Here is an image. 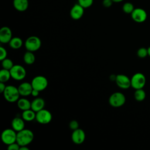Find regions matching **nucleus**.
Listing matches in <instances>:
<instances>
[{"mask_svg":"<svg viewBox=\"0 0 150 150\" xmlns=\"http://www.w3.org/2000/svg\"><path fill=\"white\" fill-rule=\"evenodd\" d=\"M125 96L121 92H115L112 93L108 99L110 105L115 108L122 106L125 104Z\"/></svg>","mask_w":150,"mask_h":150,"instance_id":"nucleus-4","label":"nucleus"},{"mask_svg":"<svg viewBox=\"0 0 150 150\" xmlns=\"http://www.w3.org/2000/svg\"><path fill=\"white\" fill-rule=\"evenodd\" d=\"M22 118L15 117L14 118L11 122L12 128L17 132H19L25 128V122Z\"/></svg>","mask_w":150,"mask_h":150,"instance_id":"nucleus-17","label":"nucleus"},{"mask_svg":"<svg viewBox=\"0 0 150 150\" xmlns=\"http://www.w3.org/2000/svg\"><path fill=\"white\" fill-rule=\"evenodd\" d=\"M84 9V8L79 4L74 5L70 12L71 18L74 20L80 19L83 16Z\"/></svg>","mask_w":150,"mask_h":150,"instance_id":"nucleus-14","label":"nucleus"},{"mask_svg":"<svg viewBox=\"0 0 150 150\" xmlns=\"http://www.w3.org/2000/svg\"><path fill=\"white\" fill-rule=\"evenodd\" d=\"M147 49H148V54L150 57V46Z\"/></svg>","mask_w":150,"mask_h":150,"instance_id":"nucleus-37","label":"nucleus"},{"mask_svg":"<svg viewBox=\"0 0 150 150\" xmlns=\"http://www.w3.org/2000/svg\"><path fill=\"white\" fill-rule=\"evenodd\" d=\"M134 5L131 2H126L122 6V10L126 13H131L134 9Z\"/></svg>","mask_w":150,"mask_h":150,"instance_id":"nucleus-26","label":"nucleus"},{"mask_svg":"<svg viewBox=\"0 0 150 150\" xmlns=\"http://www.w3.org/2000/svg\"><path fill=\"white\" fill-rule=\"evenodd\" d=\"M12 38L11 29L8 26H4L0 29V42L2 43H9Z\"/></svg>","mask_w":150,"mask_h":150,"instance_id":"nucleus-13","label":"nucleus"},{"mask_svg":"<svg viewBox=\"0 0 150 150\" xmlns=\"http://www.w3.org/2000/svg\"><path fill=\"white\" fill-rule=\"evenodd\" d=\"M117 85L122 89H128L131 86V79L125 74H118L115 80Z\"/></svg>","mask_w":150,"mask_h":150,"instance_id":"nucleus-11","label":"nucleus"},{"mask_svg":"<svg viewBox=\"0 0 150 150\" xmlns=\"http://www.w3.org/2000/svg\"><path fill=\"white\" fill-rule=\"evenodd\" d=\"M16 135L17 133L13 128L5 129L1 134V139L5 144L8 145L16 142Z\"/></svg>","mask_w":150,"mask_h":150,"instance_id":"nucleus-6","label":"nucleus"},{"mask_svg":"<svg viewBox=\"0 0 150 150\" xmlns=\"http://www.w3.org/2000/svg\"><path fill=\"white\" fill-rule=\"evenodd\" d=\"M113 2L112 0H103L102 4L105 8H110Z\"/></svg>","mask_w":150,"mask_h":150,"instance_id":"nucleus-32","label":"nucleus"},{"mask_svg":"<svg viewBox=\"0 0 150 150\" xmlns=\"http://www.w3.org/2000/svg\"><path fill=\"white\" fill-rule=\"evenodd\" d=\"M11 77L10 70L2 69L0 71V82L6 83L7 82L10 78Z\"/></svg>","mask_w":150,"mask_h":150,"instance_id":"nucleus-23","label":"nucleus"},{"mask_svg":"<svg viewBox=\"0 0 150 150\" xmlns=\"http://www.w3.org/2000/svg\"><path fill=\"white\" fill-rule=\"evenodd\" d=\"M3 94L5 99L10 103L17 101L21 96L18 88L12 85L6 86Z\"/></svg>","mask_w":150,"mask_h":150,"instance_id":"nucleus-2","label":"nucleus"},{"mask_svg":"<svg viewBox=\"0 0 150 150\" xmlns=\"http://www.w3.org/2000/svg\"><path fill=\"white\" fill-rule=\"evenodd\" d=\"M77 1L78 4L84 9L90 7L93 3V0H77Z\"/></svg>","mask_w":150,"mask_h":150,"instance_id":"nucleus-27","label":"nucleus"},{"mask_svg":"<svg viewBox=\"0 0 150 150\" xmlns=\"http://www.w3.org/2000/svg\"><path fill=\"white\" fill-rule=\"evenodd\" d=\"M6 88V86L5 84V83L0 82V93H3L5 89Z\"/></svg>","mask_w":150,"mask_h":150,"instance_id":"nucleus-33","label":"nucleus"},{"mask_svg":"<svg viewBox=\"0 0 150 150\" xmlns=\"http://www.w3.org/2000/svg\"><path fill=\"white\" fill-rule=\"evenodd\" d=\"M86 139V134L84 131L80 128L74 130L71 134L72 141L76 144H82Z\"/></svg>","mask_w":150,"mask_h":150,"instance_id":"nucleus-12","label":"nucleus"},{"mask_svg":"<svg viewBox=\"0 0 150 150\" xmlns=\"http://www.w3.org/2000/svg\"><path fill=\"white\" fill-rule=\"evenodd\" d=\"M22 118L26 121H32L36 119V112L31 108L23 111Z\"/></svg>","mask_w":150,"mask_h":150,"instance_id":"nucleus-19","label":"nucleus"},{"mask_svg":"<svg viewBox=\"0 0 150 150\" xmlns=\"http://www.w3.org/2000/svg\"><path fill=\"white\" fill-rule=\"evenodd\" d=\"M41 45L42 42L40 38L36 36H29L25 42V46L26 50L32 52L39 50Z\"/></svg>","mask_w":150,"mask_h":150,"instance_id":"nucleus-3","label":"nucleus"},{"mask_svg":"<svg viewBox=\"0 0 150 150\" xmlns=\"http://www.w3.org/2000/svg\"><path fill=\"white\" fill-rule=\"evenodd\" d=\"M148 49L145 47H141L137 51V56L140 58H145L147 56Z\"/></svg>","mask_w":150,"mask_h":150,"instance_id":"nucleus-28","label":"nucleus"},{"mask_svg":"<svg viewBox=\"0 0 150 150\" xmlns=\"http://www.w3.org/2000/svg\"><path fill=\"white\" fill-rule=\"evenodd\" d=\"M79 122L76 120H71L69 123V127L72 130H75L79 128Z\"/></svg>","mask_w":150,"mask_h":150,"instance_id":"nucleus-30","label":"nucleus"},{"mask_svg":"<svg viewBox=\"0 0 150 150\" xmlns=\"http://www.w3.org/2000/svg\"><path fill=\"white\" fill-rule=\"evenodd\" d=\"M31 84L33 89L41 91L46 88L48 85V81L43 76H37L32 79Z\"/></svg>","mask_w":150,"mask_h":150,"instance_id":"nucleus-8","label":"nucleus"},{"mask_svg":"<svg viewBox=\"0 0 150 150\" xmlns=\"http://www.w3.org/2000/svg\"><path fill=\"white\" fill-rule=\"evenodd\" d=\"M34 134L33 132L28 129H23L17 133L16 142L21 146H27L33 140Z\"/></svg>","mask_w":150,"mask_h":150,"instance_id":"nucleus-1","label":"nucleus"},{"mask_svg":"<svg viewBox=\"0 0 150 150\" xmlns=\"http://www.w3.org/2000/svg\"><path fill=\"white\" fill-rule=\"evenodd\" d=\"M17 105L22 111L31 108V103L28 99L24 98H20L17 101Z\"/></svg>","mask_w":150,"mask_h":150,"instance_id":"nucleus-20","label":"nucleus"},{"mask_svg":"<svg viewBox=\"0 0 150 150\" xmlns=\"http://www.w3.org/2000/svg\"><path fill=\"white\" fill-rule=\"evenodd\" d=\"M13 5L17 11L23 12L28 9L29 1L28 0H13Z\"/></svg>","mask_w":150,"mask_h":150,"instance_id":"nucleus-18","label":"nucleus"},{"mask_svg":"<svg viewBox=\"0 0 150 150\" xmlns=\"http://www.w3.org/2000/svg\"><path fill=\"white\" fill-rule=\"evenodd\" d=\"M39 91L36 90V89H33L32 90V93H31V95L33 96V97H36L38 96L39 95Z\"/></svg>","mask_w":150,"mask_h":150,"instance_id":"nucleus-34","label":"nucleus"},{"mask_svg":"<svg viewBox=\"0 0 150 150\" xmlns=\"http://www.w3.org/2000/svg\"><path fill=\"white\" fill-rule=\"evenodd\" d=\"M124 0H112V1L114 2H122Z\"/></svg>","mask_w":150,"mask_h":150,"instance_id":"nucleus-36","label":"nucleus"},{"mask_svg":"<svg viewBox=\"0 0 150 150\" xmlns=\"http://www.w3.org/2000/svg\"><path fill=\"white\" fill-rule=\"evenodd\" d=\"M18 88L20 95L26 97L31 95L33 87L31 83L28 82H23L18 86Z\"/></svg>","mask_w":150,"mask_h":150,"instance_id":"nucleus-15","label":"nucleus"},{"mask_svg":"<svg viewBox=\"0 0 150 150\" xmlns=\"http://www.w3.org/2000/svg\"><path fill=\"white\" fill-rule=\"evenodd\" d=\"M13 65L14 64L13 63V62L9 59L6 58L2 60V66L3 69L10 70L13 66Z\"/></svg>","mask_w":150,"mask_h":150,"instance_id":"nucleus-25","label":"nucleus"},{"mask_svg":"<svg viewBox=\"0 0 150 150\" xmlns=\"http://www.w3.org/2000/svg\"><path fill=\"white\" fill-rule=\"evenodd\" d=\"M7 56L6 50L2 46L0 47V60L2 61L4 59H6Z\"/></svg>","mask_w":150,"mask_h":150,"instance_id":"nucleus-29","label":"nucleus"},{"mask_svg":"<svg viewBox=\"0 0 150 150\" xmlns=\"http://www.w3.org/2000/svg\"><path fill=\"white\" fill-rule=\"evenodd\" d=\"M19 149H20V145L16 142L8 145V150H19Z\"/></svg>","mask_w":150,"mask_h":150,"instance_id":"nucleus-31","label":"nucleus"},{"mask_svg":"<svg viewBox=\"0 0 150 150\" xmlns=\"http://www.w3.org/2000/svg\"><path fill=\"white\" fill-rule=\"evenodd\" d=\"M131 15L133 21L137 23L144 22L147 18L146 12L141 8H135Z\"/></svg>","mask_w":150,"mask_h":150,"instance_id":"nucleus-10","label":"nucleus"},{"mask_svg":"<svg viewBox=\"0 0 150 150\" xmlns=\"http://www.w3.org/2000/svg\"><path fill=\"white\" fill-rule=\"evenodd\" d=\"M145 92L142 88L135 90L134 93V98L137 101H142L145 98Z\"/></svg>","mask_w":150,"mask_h":150,"instance_id":"nucleus-24","label":"nucleus"},{"mask_svg":"<svg viewBox=\"0 0 150 150\" xmlns=\"http://www.w3.org/2000/svg\"><path fill=\"white\" fill-rule=\"evenodd\" d=\"M11 77L17 81H20L25 79L26 75L25 69L21 65L15 64L10 70Z\"/></svg>","mask_w":150,"mask_h":150,"instance_id":"nucleus-7","label":"nucleus"},{"mask_svg":"<svg viewBox=\"0 0 150 150\" xmlns=\"http://www.w3.org/2000/svg\"><path fill=\"white\" fill-rule=\"evenodd\" d=\"M45 105V100L42 98L37 97L31 102V109L36 112L43 109Z\"/></svg>","mask_w":150,"mask_h":150,"instance_id":"nucleus-16","label":"nucleus"},{"mask_svg":"<svg viewBox=\"0 0 150 150\" xmlns=\"http://www.w3.org/2000/svg\"><path fill=\"white\" fill-rule=\"evenodd\" d=\"M20 150H29V148L27 146H20Z\"/></svg>","mask_w":150,"mask_h":150,"instance_id":"nucleus-35","label":"nucleus"},{"mask_svg":"<svg viewBox=\"0 0 150 150\" xmlns=\"http://www.w3.org/2000/svg\"><path fill=\"white\" fill-rule=\"evenodd\" d=\"M24 62L27 64H32L35 61V56L32 52L27 51L23 55Z\"/></svg>","mask_w":150,"mask_h":150,"instance_id":"nucleus-22","label":"nucleus"},{"mask_svg":"<svg viewBox=\"0 0 150 150\" xmlns=\"http://www.w3.org/2000/svg\"><path fill=\"white\" fill-rule=\"evenodd\" d=\"M36 120L41 124H47L52 121V115L49 111L43 108L36 112Z\"/></svg>","mask_w":150,"mask_h":150,"instance_id":"nucleus-9","label":"nucleus"},{"mask_svg":"<svg viewBox=\"0 0 150 150\" xmlns=\"http://www.w3.org/2000/svg\"><path fill=\"white\" fill-rule=\"evenodd\" d=\"M146 83V78L144 74L137 73L134 74L131 79V87L134 89L143 88Z\"/></svg>","mask_w":150,"mask_h":150,"instance_id":"nucleus-5","label":"nucleus"},{"mask_svg":"<svg viewBox=\"0 0 150 150\" xmlns=\"http://www.w3.org/2000/svg\"><path fill=\"white\" fill-rule=\"evenodd\" d=\"M9 45L12 49H18L21 48L23 45L22 40L19 37H14L11 39L9 42Z\"/></svg>","mask_w":150,"mask_h":150,"instance_id":"nucleus-21","label":"nucleus"}]
</instances>
